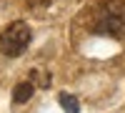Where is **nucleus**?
Here are the masks:
<instances>
[{"mask_svg": "<svg viewBox=\"0 0 125 113\" xmlns=\"http://www.w3.org/2000/svg\"><path fill=\"white\" fill-rule=\"evenodd\" d=\"M93 30L110 38H125V0H103L93 10Z\"/></svg>", "mask_w": 125, "mask_h": 113, "instance_id": "obj_1", "label": "nucleus"}, {"mask_svg": "<svg viewBox=\"0 0 125 113\" xmlns=\"http://www.w3.org/2000/svg\"><path fill=\"white\" fill-rule=\"evenodd\" d=\"M30 80H33L35 86H43V88H48V86H50V73H43V70H33Z\"/></svg>", "mask_w": 125, "mask_h": 113, "instance_id": "obj_5", "label": "nucleus"}, {"mask_svg": "<svg viewBox=\"0 0 125 113\" xmlns=\"http://www.w3.org/2000/svg\"><path fill=\"white\" fill-rule=\"evenodd\" d=\"M25 3H28L30 8H35V10H40V8H48V5H53L55 0H25Z\"/></svg>", "mask_w": 125, "mask_h": 113, "instance_id": "obj_6", "label": "nucleus"}, {"mask_svg": "<svg viewBox=\"0 0 125 113\" xmlns=\"http://www.w3.org/2000/svg\"><path fill=\"white\" fill-rule=\"evenodd\" d=\"M58 103L62 106V111H65V113H80V103H78V98H75V96H70V93H60V96H58Z\"/></svg>", "mask_w": 125, "mask_h": 113, "instance_id": "obj_4", "label": "nucleus"}, {"mask_svg": "<svg viewBox=\"0 0 125 113\" xmlns=\"http://www.w3.org/2000/svg\"><path fill=\"white\" fill-rule=\"evenodd\" d=\"M30 40H33V30L25 20H15L0 30V50L8 58H20L28 50Z\"/></svg>", "mask_w": 125, "mask_h": 113, "instance_id": "obj_2", "label": "nucleus"}, {"mask_svg": "<svg viewBox=\"0 0 125 113\" xmlns=\"http://www.w3.org/2000/svg\"><path fill=\"white\" fill-rule=\"evenodd\" d=\"M35 93V83L33 80H23V83H18L15 90H13V100L15 103H28L30 98Z\"/></svg>", "mask_w": 125, "mask_h": 113, "instance_id": "obj_3", "label": "nucleus"}]
</instances>
